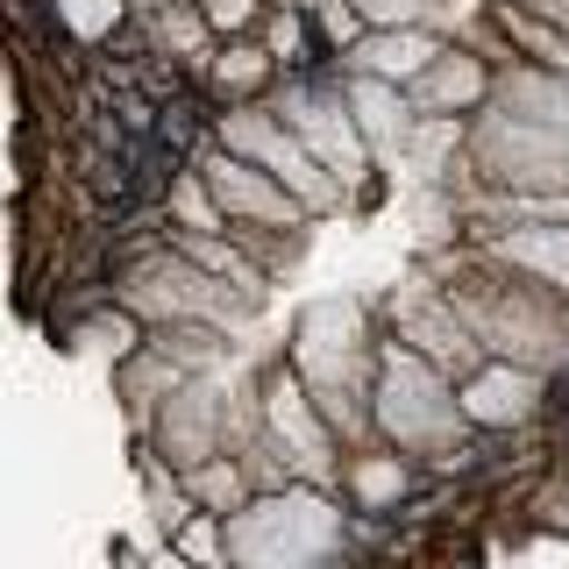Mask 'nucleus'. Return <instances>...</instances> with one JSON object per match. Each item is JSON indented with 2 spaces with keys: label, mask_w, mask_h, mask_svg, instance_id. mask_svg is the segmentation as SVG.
<instances>
[{
  "label": "nucleus",
  "mask_w": 569,
  "mask_h": 569,
  "mask_svg": "<svg viewBox=\"0 0 569 569\" xmlns=\"http://www.w3.org/2000/svg\"><path fill=\"white\" fill-rule=\"evenodd\" d=\"M370 406H378V435L399 441L406 456L441 462L470 435V413L456 399V378L441 363H427L413 342H378V385H370Z\"/></svg>",
  "instance_id": "f257e3e1"
},
{
  "label": "nucleus",
  "mask_w": 569,
  "mask_h": 569,
  "mask_svg": "<svg viewBox=\"0 0 569 569\" xmlns=\"http://www.w3.org/2000/svg\"><path fill=\"white\" fill-rule=\"evenodd\" d=\"M456 150L462 171H477L485 192H569V129H556V121L485 107L456 136Z\"/></svg>",
  "instance_id": "f03ea898"
},
{
  "label": "nucleus",
  "mask_w": 569,
  "mask_h": 569,
  "mask_svg": "<svg viewBox=\"0 0 569 569\" xmlns=\"http://www.w3.org/2000/svg\"><path fill=\"white\" fill-rule=\"evenodd\" d=\"M213 142H221V150H236V157H249V164H263V171H278L284 186L299 192V207H307V213H335V207H342V192H349L342 178H335V171L307 150V136H299L271 100L221 107Z\"/></svg>",
  "instance_id": "7ed1b4c3"
},
{
  "label": "nucleus",
  "mask_w": 569,
  "mask_h": 569,
  "mask_svg": "<svg viewBox=\"0 0 569 569\" xmlns=\"http://www.w3.org/2000/svg\"><path fill=\"white\" fill-rule=\"evenodd\" d=\"M142 441H150L164 462H178V470H192V462L228 449V399H213L207 370H192V378L157 406V420L142 427Z\"/></svg>",
  "instance_id": "20e7f679"
},
{
  "label": "nucleus",
  "mask_w": 569,
  "mask_h": 569,
  "mask_svg": "<svg viewBox=\"0 0 569 569\" xmlns=\"http://www.w3.org/2000/svg\"><path fill=\"white\" fill-rule=\"evenodd\" d=\"M498 93V58L477 43H441L427 71L413 86H406V100H413V121H456V114H485Z\"/></svg>",
  "instance_id": "39448f33"
},
{
  "label": "nucleus",
  "mask_w": 569,
  "mask_h": 569,
  "mask_svg": "<svg viewBox=\"0 0 569 569\" xmlns=\"http://www.w3.org/2000/svg\"><path fill=\"white\" fill-rule=\"evenodd\" d=\"M470 427H541L548 413V370L520 363V356H485L470 378L456 385Z\"/></svg>",
  "instance_id": "423d86ee"
},
{
  "label": "nucleus",
  "mask_w": 569,
  "mask_h": 569,
  "mask_svg": "<svg viewBox=\"0 0 569 569\" xmlns=\"http://www.w3.org/2000/svg\"><path fill=\"white\" fill-rule=\"evenodd\" d=\"M420 477H427V462L406 456L399 441H391V449H356V456H342L335 498H342L356 520H391V512L420 491Z\"/></svg>",
  "instance_id": "0eeeda50"
},
{
  "label": "nucleus",
  "mask_w": 569,
  "mask_h": 569,
  "mask_svg": "<svg viewBox=\"0 0 569 569\" xmlns=\"http://www.w3.org/2000/svg\"><path fill=\"white\" fill-rule=\"evenodd\" d=\"M200 79H207V93L221 107H242V100H271L278 79H284V64L271 58L263 36H221V43L200 58Z\"/></svg>",
  "instance_id": "6e6552de"
},
{
  "label": "nucleus",
  "mask_w": 569,
  "mask_h": 569,
  "mask_svg": "<svg viewBox=\"0 0 569 569\" xmlns=\"http://www.w3.org/2000/svg\"><path fill=\"white\" fill-rule=\"evenodd\" d=\"M435 50H441L435 22H413V29H370L363 43L349 50V71H378V79H391V86H413Z\"/></svg>",
  "instance_id": "1a4fd4ad"
},
{
  "label": "nucleus",
  "mask_w": 569,
  "mask_h": 569,
  "mask_svg": "<svg viewBox=\"0 0 569 569\" xmlns=\"http://www.w3.org/2000/svg\"><path fill=\"white\" fill-rule=\"evenodd\" d=\"M150 22H157V43H164L171 58H192V64H200L207 50L221 43V36H213V22H207V8H200V0H164V8H157Z\"/></svg>",
  "instance_id": "9d476101"
},
{
  "label": "nucleus",
  "mask_w": 569,
  "mask_h": 569,
  "mask_svg": "<svg viewBox=\"0 0 569 569\" xmlns=\"http://www.w3.org/2000/svg\"><path fill=\"white\" fill-rule=\"evenodd\" d=\"M313 22H320V36H328V43L342 50V58H349V50L370 36V22H363V8H356V0H320V8H313Z\"/></svg>",
  "instance_id": "9b49d317"
},
{
  "label": "nucleus",
  "mask_w": 569,
  "mask_h": 569,
  "mask_svg": "<svg viewBox=\"0 0 569 569\" xmlns=\"http://www.w3.org/2000/svg\"><path fill=\"white\" fill-rule=\"evenodd\" d=\"M213 36H257L263 14H271V0H200Z\"/></svg>",
  "instance_id": "f8f14e48"
},
{
  "label": "nucleus",
  "mask_w": 569,
  "mask_h": 569,
  "mask_svg": "<svg viewBox=\"0 0 569 569\" xmlns=\"http://www.w3.org/2000/svg\"><path fill=\"white\" fill-rule=\"evenodd\" d=\"M356 8H363L370 29H413V22H435L441 0H356Z\"/></svg>",
  "instance_id": "ddd939ff"
},
{
  "label": "nucleus",
  "mask_w": 569,
  "mask_h": 569,
  "mask_svg": "<svg viewBox=\"0 0 569 569\" xmlns=\"http://www.w3.org/2000/svg\"><path fill=\"white\" fill-rule=\"evenodd\" d=\"M157 8H164V0H129V14H157Z\"/></svg>",
  "instance_id": "4468645a"
}]
</instances>
